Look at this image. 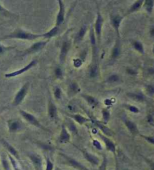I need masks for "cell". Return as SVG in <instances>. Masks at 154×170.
<instances>
[{
  "instance_id": "cell-1",
  "label": "cell",
  "mask_w": 154,
  "mask_h": 170,
  "mask_svg": "<svg viewBox=\"0 0 154 170\" xmlns=\"http://www.w3.org/2000/svg\"><path fill=\"white\" fill-rule=\"evenodd\" d=\"M39 38H42V34H35V33H32L27 32V31L23 30L21 29H17L14 30V32H11L10 34L6 35L4 37L1 38L2 40L5 39H23V40H36Z\"/></svg>"
},
{
  "instance_id": "cell-2",
  "label": "cell",
  "mask_w": 154,
  "mask_h": 170,
  "mask_svg": "<svg viewBox=\"0 0 154 170\" xmlns=\"http://www.w3.org/2000/svg\"><path fill=\"white\" fill-rule=\"evenodd\" d=\"M20 115L23 117V119L25 120L26 121H27L29 123H30L31 125L38 127V128L42 129V130L45 131H49L47 129H46L45 127L42 126V123H40V121H38V120L37 119V118L35 117L33 114L29 113V112H26V111L24 110H20Z\"/></svg>"
},
{
  "instance_id": "cell-3",
  "label": "cell",
  "mask_w": 154,
  "mask_h": 170,
  "mask_svg": "<svg viewBox=\"0 0 154 170\" xmlns=\"http://www.w3.org/2000/svg\"><path fill=\"white\" fill-rule=\"evenodd\" d=\"M29 83L27 82L26 83V84H24L23 86H22V88L18 90V92L17 93L15 97H14V99L12 102V105H14V106H17V105H19L20 103L24 100L28 91H29Z\"/></svg>"
},
{
  "instance_id": "cell-4",
  "label": "cell",
  "mask_w": 154,
  "mask_h": 170,
  "mask_svg": "<svg viewBox=\"0 0 154 170\" xmlns=\"http://www.w3.org/2000/svg\"><path fill=\"white\" fill-rule=\"evenodd\" d=\"M59 155L61 157L63 160H65V162L66 164H67L69 166H72V167L75 168L76 169L78 170H89L85 166H83L82 163L76 160L75 159H74L72 157L68 156V155L63 154V153H59Z\"/></svg>"
},
{
  "instance_id": "cell-5",
  "label": "cell",
  "mask_w": 154,
  "mask_h": 170,
  "mask_svg": "<svg viewBox=\"0 0 154 170\" xmlns=\"http://www.w3.org/2000/svg\"><path fill=\"white\" fill-rule=\"evenodd\" d=\"M104 23V19L102 14L100 13L99 11L97 12V18H96L95 27H94V31H95V34L96 39L98 41V43H100L102 38V27Z\"/></svg>"
},
{
  "instance_id": "cell-6",
  "label": "cell",
  "mask_w": 154,
  "mask_h": 170,
  "mask_svg": "<svg viewBox=\"0 0 154 170\" xmlns=\"http://www.w3.org/2000/svg\"><path fill=\"white\" fill-rule=\"evenodd\" d=\"M49 41L50 40L41 41V42H36V43L33 44L30 48H29L26 49L25 51H24L23 56H26V55L32 54V53L39 52V51H42V50L43 49L46 45H47V44L49 42Z\"/></svg>"
},
{
  "instance_id": "cell-7",
  "label": "cell",
  "mask_w": 154,
  "mask_h": 170,
  "mask_svg": "<svg viewBox=\"0 0 154 170\" xmlns=\"http://www.w3.org/2000/svg\"><path fill=\"white\" fill-rule=\"evenodd\" d=\"M36 65H37V60H32L30 62H29V63H28L27 66H24V67L22 68V69L17 70V71L12 72L5 74V77L7 78L17 77L18 76V75H22V74H23L24 72H26L29 71V69H31L32 68L34 67V66H36Z\"/></svg>"
},
{
  "instance_id": "cell-8",
  "label": "cell",
  "mask_w": 154,
  "mask_h": 170,
  "mask_svg": "<svg viewBox=\"0 0 154 170\" xmlns=\"http://www.w3.org/2000/svg\"><path fill=\"white\" fill-rule=\"evenodd\" d=\"M0 142L2 143V145L4 146V148L6 149L9 154L12 155L13 158H15L17 160L20 161V154L19 152H18V151L17 150L14 146L11 145L8 142H7L6 140L4 139V138H1V139H0Z\"/></svg>"
},
{
  "instance_id": "cell-9",
  "label": "cell",
  "mask_w": 154,
  "mask_h": 170,
  "mask_svg": "<svg viewBox=\"0 0 154 170\" xmlns=\"http://www.w3.org/2000/svg\"><path fill=\"white\" fill-rule=\"evenodd\" d=\"M72 48V43L69 40H66L62 42L60 49V54H59V61L61 63H64L66 60V57L68 51Z\"/></svg>"
},
{
  "instance_id": "cell-10",
  "label": "cell",
  "mask_w": 154,
  "mask_h": 170,
  "mask_svg": "<svg viewBox=\"0 0 154 170\" xmlns=\"http://www.w3.org/2000/svg\"><path fill=\"white\" fill-rule=\"evenodd\" d=\"M59 12L57 14V19H56V27H59L65 21V14H66V11H65V4L62 0H59Z\"/></svg>"
},
{
  "instance_id": "cell-11",
  "label": "cell",
  "mask_w": 154,
  "mask_h": 170,
  "mask_svg": "<svg viewBox=\"0 0 154 170\" xmlns=\"http://www.w3.org/2000/svg\"><path fill=\"white\" fill-rule=\"evenodd\" d=\"M122 19H123V17L120 15V14H116V15L111 17V26L114 27L115 32H116L117 36V38H120V25H121Z\"/></svg>"
},
{
  "instance_id": "cell-12",
  "label": "cell",
  "mask_w": 154,
  "mask_h": 170,
  "mask_svg": "<svg viewBox=\"0 0 154 170\" xmlns=\"http://www.w3.org/2000/svg\"><path fill=\"white\" fill-rule=\"evenodd\" d=\"M99 136L102 140L104 143H105V147H106V149L110 152L113 153L114 154H116V151H117V148H116V145L112 140L110 139L107 136H105L102 133H99Z\"/></svg>"
},
{
  "instance_id": "cell-13",
  "label": "cell",
  "mask_w": 154,
  "mask_h": 170,
  "mask_svg": "<svg viewBox=\"0 0 154 170\" xmlns=\"http://www.w3.org/2000/svg\"><path fill=\"white\" fill-rule=\"evenodd\" d=\"M80 151L82 153L83 156L84 157V158L86 159L87 161H88L91 165L92 166H99L100 164V160L96 155L91 154V153L88 152V151L84 150V149H79Z\"/></svg>"
},
{
  "instance_id": "cell-14",
  "label": "cell",
  "mask_w": 154,
  "mask_h": 170,
  "mask_svg": "<svg viewBox=\"0 0 154 170\" xmlns=\"http://www.w3.org/2000/svg\"><path fill=\"white\" fill-rule=\"evenodd\" d=\"M8 128L9 132L11 133H16L19 132L23 128L21 122L19 120L17 119H12L8 121Z\"/></svg>"
},
{
  "instance_id": "cell-15",
  "label": "cell",
  "mask_w": 154,
  "mask_h": 170,
  "mask_svg": "<svg viewBox=\"0 0 154 170\" xmlns=\"http://www.w3.org/2000/svg\"><path fill=\"white\" fill-rule=\"evenodd\" d=\"M70 140H71V135L68 132L65 123H63V124H62V127H61V131L58 138V142L60 144H66L68 143Z\"/></svg>"
},
{
  "instance_id": "cell-16",
  "label": "cell",
  "mask_w": 154,
  "mask_h": 170,
  "mask_svg": "<svg viewBox=\"0 0 154 170\" xmlns=\"http://www.w3.org/2000/svg\"><path fill=\"white\" fill-rule=\"evenodd\" d=\"M31 162H32L36 170H42V159L38 154L35 153H29L27 154Z\"/></svg>"
},
{
  "instance_id": "cell-17",
  "label": "cell",
  "mask_w": 154,
  "mask_h": 170,
  "mask_svg": "<svg viewBox=\"0 0 154 170\" xmlns=\"http://www.w3.org/2000/svg\"><path fill=\"white\" fill-rule=\"evenodd\" d=\"M47 114L48 117L52 121H56L57 119V116H58V112H57V108L56 106L53 101L50 99L48 102L47 105Z\"/></svg>"
},
{
  "instance_id": "cell-18",
  "label": "cell",
  "mask_w": 154,
  "mask_h": 170,
  "mask_svg": "<svg viewBox=\"0 0 154 170\" xmlns=\"http://www.w3.org/2000/svg\"><path fill=\"white\" fill-rule=\"evenodd\" d=\"M92 122H93L94 125H95L96 127H98V128L102 132V134L105 135V136H113L114 135V132H113L109 127H107L106 125L102 123V122L98 121H93Z\"/></svg>"
},
{
  "instance_id": "cell-19",
  "label": "cell",
  "mask_w": 154,
  "mask_h": 170,
  "mask_svg": "<svg viewBox=\"0 0 154 170\" xmlns=\"http://www.w3.org/2000/svg\"><path fill=\"white\" fill-rule=\"evenodd\" d=\"M120 53H121V42H120V38H117L116 42H115L114 48H113L112 51H111V59L113 60H116V59H117L120 57Z\"/></svg>"
},
{
  "instance_id": "cell-20",
  "label": "cell",
  "mask_w": 154,
  "mask_h": 170,
  "mask_svg": "<svg viewBox=\"0 0 154 170\" xmlns=\"http://www.w3.org/2000/svg\"><path fill=\"white\" fill-rule=\"evenodd\" d=\"M124 123H125L126 127L128 129V130L129 131V132L133 136H137V135L139 134V130L137 125L135 124L133 121H130V120L128 119H124L123 120Z\"/></svg>"
},
{
  "instance_id": "cell-21",
  "label": "cell",
  "mask_w": 154,
  "mask_h": 170,
  "mask_svg": "<svg viewBox=\"0 0 154 170\" xmlns=\"http://www.w3.org/2000/svg\"><path fill=\"white\" fill-rule=\"evenodd\" d=\"M87 29H88V27H87V25H83V27H81V29H79L75 38V44H78L81 42H82L87 32Z\"/></svg>"
},
{
  "instance_id": "cell-22",
  "label": "cell",
  "mask_w": 154,
  "mask_h": 170,
  "mask_svg": "<svg viewBox=\"0 0 154 170\" xmlns=\"http://www.w3.org/2000/svg\"><path fill=\"white\" fill-rule=\"evenodd\" d=\"M69 117L72 118L75 122H77V123H79L80 125L85 124V123H89L91 121L90 119L87 118L86 117H83L80 114H70Z\"/></svg>"
},
{
  "instance_id": "cell-23",
  "label": "cell",
  "mask_w": 154,
  "mask_h": 170,
  "mask_svg": "<svg viewBox=\"0 0 154 170\" xmlns=\"http://www.w3.org/2000/svg\"><path fill=\"white\" fill-rule=\"evenodd\" d=\"M143 4H144V1H142V0H138V1L135 2L130 8L128 9L126 15H129V14H132V13L138 12L142 8Z\"/></svg>"
},
{
  "instance_id": "cell-24",
  "label": "cell",
  "mask_w": 154,
  "mask_h": 170,
  "mask_svg": "<svg viewBox=\"0 0 154 170\" xmlns=\"http://www.w3.org/2000/svg\"><path fill=\"white\" fill-rule=\"evenodd\" d=\"M81 97L84 99V100L86 101L90 105V106L96 107L98 106V105H99V100H98L96 98L92 97V96L87 95V94H81Z\"/></svg>"
},
{
  "instance_id": "cell-25",
  "label": "cell",
  "mask_w": 154,
  "mask_h": 170,
  "mask_svg": "<svg viewBox=\"0 0 154 170\" xmlns=\"http://www.w3.org/2000/svg\"><path fill=\"white\" fill-rule=\"evenodd\" d=\"M58 32H59V27H56L55 26V27H53L51 30H49L47 32L44 33V34H42V38H47V40H50L51 38H53V37L57 36Z\"/></svg>"
},
{
  "instance_id": "cell-26",
  "label": "cell",
  "mask_w": 154,
  "mask_h": 170,
  "mask_svg": "<svg viewBox=\"0 0 154 170\" xmlns=\"http://www.w3.org/2000/svg\"><path fill=\"white\" fill-rule=\"evenodd\" d=\"M80 90H81V88H80L78 84L75 82V81L72 82L69 87H68V93L71 96H74L75 94L78 93Z\"/></svg>"
},
{
  "instance_id": "cell-27",
  "label": "cell",
  "mask_w": 154,
  "mask_h": 170,
  "mask_svg": "<svg viewBox=\"0 0 154 170\" xmlns=\"http://www.w3.org/2000/svg\"><path fill=\"white\" fill-rule=\"evenodd\" d=\"M99 73V68H98L97 62H92L91 64L90 70H89V75L90 78H96Z\"/></svg>"
},
{
  "instance_id": "cell-28",
  "label": "cell",
  "mask_w": 154,
  "mask_h": 170,
  "mask_svg": "<svg viewBox=\"0 0 154 170\" xmlns=\"http://www.w3.org/2000/svg\"><path fill=\"white\" fill-rule=\"evenodd\" d=\"M143 5H144L147 12L148 14H151L154 7V0H146V1H144Z\"/></svg>"
},
{
  "instance_id": "cell-29",
  "label": "cell",
  "mask_w": 154,
  "mask_h": 170,
  "mask_svg": "<svg viewBox=\"0 0 154 170\" xmlns=\"http://www.w3.org/2000/svg\"><path fill=\"white\" fill-rule=\"evenodd\" d=\"M132 46L135 51H137L138 53H142V54H144V48L142 42H139V41H134V42H132Z\"/></svg>"
},
{
  "instance_id": "cell-30",
  "label": "cell",
  "mask_w": 154,
  "mask_h": 170,
  "mask_svg": "<svg viewBox=\"0 0 154 170\" xmlns=\"http://www.w3.org/2000/svg\"><path fill=\"white\" fill-rule=\"evenodd\" d=\"M102 123L106 125V123H107V122L109 121V120L111 118L110 112L107 108H103L102 110Z\"/></svg>"
},
{
  "instance_id": "cell-31",
  "label": "cell",
  "mask_w": 154,
  "mask_h": 170,
  "mask_svg": "<svg viewBox=\"0 0 154 170\" xmlns=\"http://www.w3.org/2000/svg\"><path fill=\"white\" fill-rule=\"evenodd\" d=\"M8 157L9 160H10L11 165L12 166L13 169H14V170H21V169H20V166H19V164H18L17 160L15 158H13L12 155H10L9 154H8Z\"/></svg>"
},
{
  "instance_id": "cell-32",
  "label": "cell",
  "mask_w": 154,
  "mask_h": 170,
  "mask_svg": "<svg viewBox=\"0 0 154 170\" xmlns=\"http://www.w3.org/2000/svg\"><path fill=\"white\" fill-rule=\"evenodd\" d=\"M128 96H129V97L132 98V99L133 100H135V101L142 102V101L144 100V96H143L142 93H128Z\"/></svg>"
},
{
  "instance_id": "cell-33",
  "label": "cell",
  "mask_w": 154,
  "mask_h": 170,
  "mask_svg": "<svg viewBox=\"0 0 154 170\" xmlns=\"http://www.w3.org/2000/svg\"><path fill=\"white\" fill-rule=\"evenodd\" d=\"M120 76H119L118 75H117V74H113V75H111L110 76L107 78V79L106 80V82L107 83H115V82H117V81H120Z\"/></svg>"
},
{
  "instance_id": "cell-34",
  "label": "cell",
  "mask_w": 154,
  "mask_h": 170,
  "mask_svg": "<svg viewBox=\"0 0 154 170\" xmlns=\"http://www.w3.org/2000/svg\"><path fill=\"white\" fill-rule=\"evenodd\" d=\"M124 107H125L126 108H127V110H129V112H132V113H134V114H138L139 112H140V109H139L138 108H137V107L134 106V105H123Z\"/></svg>"
},
{
  "instance_id": "cell-35",
  "label": "cell",
  "mask_w": 154,
  "mask_h": 170,
  "mask_svg": "<svg viewBox=\"0 0 154 170\" xmlns=\"http://www.w3.org/2000/svg\"><path fill=\"white\" fill-rule=\"evenodd\" d=\"M62 90L59 87H56L53 90V95L56 99H60L62 98Z\"/></svg>"
},
{
  "instance_id": "cell-36",
  "label": "cell",
  "mask_w": 154,
  "mask_h": 170,
  "mask_svg": "<svg viewBox=\"0 0 154 170\" xmlns=\"http://www.w3.org/2000/svg\"><path fill=\"white\" fill-rule=\"evenodd\" d=\"M98 170H107V159L105 155H103V160L102 163L99 165Z\"/></svg>"
},
{
  "instance_id": "cell-37",
  "label": "cell",
  "mask_w": 154,
  "mask_h": 170,
  "mask_svg": "<svg viewBox=\"0 0 154 170\" xmlns=\"http://www.w3.org/2000/svg\"><path fill=\"white\" fill-rule=\"evenodd\" d=\"M2 164L3 169H4V170H12V169H11L10 163H9L8 160H7L5 158H4V157H2Z\"/></svg>"
},
{
  "instance_id": "cell-38",
  "label": "cell",
  "mask_w": 154,
  "mask_h": 170,
  "mask_svg": "<svg viewBox=\"0 0 154 170\" xmlns=\"http://www.w3.org/2000/svg\"><path fill=\"white\" fill-rule=\"evenodd\" d=\"M54 169V165H53V162L51 161V159L48 157L46 158V168L45 170H53Z\"/></svg>"
},
{
  "instance_id": "cell-39",
  "label": "cell",
  "mask_w": 154,
  "mask_h": 170,
  "mask_svg": "<svg viewBox=\"0 0 154 170\" xmlns=\"http://www.w3.org/2000/svg\"><path fill=\"white\" fill-rule=\"evenodd\" d=\"M54 74L55 76L58 79H62V77H63V74H62V70L61 69L60 67H57L54 70Z\"/></svg>"
},
{
  "instance_id": "cell-40",
  "label": "cell",
  "mask_w": 154,
  "mask_h": 170,
  "mask_svg": "<svg viewBox=\"0 0 154 170\" xmlns=\"http://www.w3.org/2000/svg\"><path fill=\"white\" fill-rule=\"evenodd\" d=\"M0 15H3V16H12V14L10 12H8L7 9H5L4 7L0 5Z\"/></svg>"
},
{
  "instance_id": "cell-41",
  "label": "cell",
  "mask_w": 154,
  "mask_h": 170,
  "mask_svg": "<svg viewBox=\"0 0 154 170\" xmlns=\"http://www.w3.org/2000/svg\"><path fill=\"white\" fill-rule=\"evenodd\" d=\"M68 127L70 129V130H71V132H74V133H77V130L75 123H73V122H72V121H69V120H68Z\"/></svg>"
},
{
  "instance_id": "cell-42",
  "label": "cell",
  "mask_w": 154,
  "mask_h": 170,
  "mask_svg": "<svg viewBox=\"0 0 154 170\" xmlns=\"http://www.w3.org/2000/svg\"><path fill=\"white\" fill-rule=\"evenodd\" d=\"M92 145H93L94 147L97 149V150L99 151L102 150V146L101 142H100L99 140H96V139L92 140Z\"/></svg>"
},
{
  "instance_id": "cell-43",
  "label": "cell",
  "mask_w": 154,
  "mask_h": 170,
  "mask_svg": "<svg viewBox=\"0 0 154 170\" xmlns=\"http://www.w3.org/2000/svg\"><path fill=\"white\" fill-rule=\"evenodd\" d=\"M143 138L146 140L147 142H149L150 144H152V145H154V137L153 136H144V135H140Z\"/></svg>"
},
{
  "instance_id": "cell-44",
  "label": "cell",
  "mask_w": 154,
  "mask_h": 170,
  "mask_svg": "<svg viewBox=\"0 0 154 170\" xmlns=\"http://www.w3.org/2000/svg\"><path fill=\"white\" fill-rule=\"evenodd\" d=\"M73 64H74V66H75V68H79L82 66L83 60L80 58H77V59H75V60H74Z\"/></svg>"
},
{
  "instance_id": "cell-45",
  "label": "cell",
  "mask_w": 154,
  "mask_h": 170,
  "mask_svg": "<svg viewBox=\"0 0 154 170\" xmlns=\"http://www.w3.org/2000/svg\"><path fill=\"white\" fill-rule=\"evenodd\" d=\"M14 47H4L2 45H0V54H2L6 51H9V50L14 49Z\"/></svg>"
},
{
  "instance_id": "cell-46",
  "label": "cell",
  "mask_w": 154,
  "mask_h": 170,
  "mask_svg": "<svg viewBox=\"0 0 154 170\" xmlns=\"http://www.w3.org/2000/svg\"><path fill=\"white\" fill-rule=\"evenodd\" d=\"M147 91L150 95H153V94H154V87L152 86V85H148L147 87Z\"/></svg>"
},
{
  "instance_id": "cell-47",
  "label": "cell",
  "mask_w": 154,
  "mask_h": 170,
  "mask_svg": "<svg viewBox=\"0 0 154 170\" xmlns=\"http://www.w3.org/2000/svg\"><path fill=\"white\" fill-rule=\"evenodd\" d=\"M127 72L129 74V75H135L137 74V72L135 71V70L132 69H127Z\"/></svg>"
},
{
  "instance_id": "cell-48",
  "label": "cell",
  "mask_w": 154,
  "mask_h": 170,
  "mask_svg": "<svg viewBox=\"0 0 154 170\" xmlns=\"http://www.w3.org/2000/svg\"><path fill=\"white\" fill-rule=\"evenodd\" d=\"M150 36L152 37V38H154V26H153V27H152L151 28H150Z\"/></svg>"
},
{
  "instance_id": "cell-49",
  "label": "cell",
  "mask_w": 154,
  "mask_h": 170,
  "mask_svg": "<svg viewBox=\"0 0 154 170\" xmlns=\"http://www.w3.org/2000/svg\"><path fill=\"white\" fill-rule=\"evenodd\" d=\"M150 166H151V169L154 170V162H152V163L150 164Z\"/></svg>"
},
{
  "instance_id": "cell-50",
  "label": "cell",
  "mask_w": 154,
  "mask_h": 170,
  "mask_svg": "<svg viewBox=\"0 0 154 170\" xmlns=\"http://www.w3.org/2000/svg\"><path fill=\"white\" fill-rule=\"evenodd\" d=\"M55 170H62V169H59V168H58V167H57V168H56V169H55Z\"/></svg>"
},
{
  "instance_id": "cell-51",
  "label": "cell",
  "mask_w": 154,
  "mask_h": 170,
  "mask_svg": "<svg viewBox=\"0 0 154 170\" xmlns=\"http://www.w3.org/2000/svg\"><path fill=\"white\" fill-rule=\"evenodd\" d=\"M153 53H154V46H153Z\"/></svg>"
}]
</instances>
